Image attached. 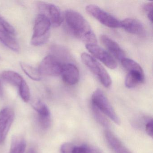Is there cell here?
<instances>
[{"instance_id":"cell-10","label":"cell","mask_w":153,"mask_h":153,"mask_svg":"<svg viewBox=\"0 0 153 153\" xmlns=\"http://www.w3.org/2000/svg\"><path fill=\"white\" fill-rule=\"evenodd\" d=\"M121 27L126 32L138 36H144L146 30L144 25L140 21L132 18H128L121 21Z\"/></svg>"},{"instance_id":"cell-21","label":"cell","mask_w":153,"mask_h":153,"mask_svg":"<svg viewBox=\"0 0 153 153\" xmlns=\"http://www.w3.org/2000/svg\"><path fill=\"white\" fill-rule=\"evenodd\" d=\"M91 106H92V110L93 114H94V117L95 118L96 120L102 126H104L105 128L109 127V123L108 120L102 114L101 112L94 105H92Z\"/></svg>"},{"instance_id":"cell-16","label":"cell","mask_w":153,"mask_h":153,"mask_svg":"<svg viewBox=\"0 0 153 153\" xmlns=\"http://www.w3.org/2000/svg\"><path fill=\"white\" fill-rule=\"evenodd\" d=\"M26 148L25 140L22 136L15 135L11 140L10 153H24Z\"/></svg>"},{"instance_id":"cell-23","label":"cell","mask_w":153,"mask_h":153,"mask_svg":"<svg viewBox=\"0 0 153 153\" xmlns=\"http://www.w3.org/2000/svg\"><path fill=\"white\" fill-rule=\"evenodd\" d=\"M0 25L2 27L3 30L7 32L10 34H14L16 33L15 28L10 24L5 19L3 18L0 15Z\"/></svg>"},{"instance_id":"cell-7","label":"cell","mask_w":153,"mask_h":153,"mask_svg":"<svg viewBox=\"0 0 153 153\" xmlns=\"http://www.w3.org/2000/svg\"><path fill=\"white\" fill-rule=\"evenodd\" d=\"M38 8L40 14L46 16L51 22L52 26L57 27L63 22V17L60 10L52 4L44 2H40Z\"/></svg>"},{"instance_id":"cell-15","label":"cell","mask_w":153,"mask_h":153,"mask_svg":"<svg viewBox=\"0 0 153 153\" xmlns=\"http://www.w3.org/2000/svg\"><path fill=\"white\" fill-rule=\"evenodd\" d=\"M10 35L3 29L0 28V41L10 50L15 52H18L19 51V45Z\"/></svg>"},{"instance_id":"cell-26","label":"cell","mask_w":153,"mask_h":153,"mask_svg":"<svg viewBox=\"0 0 153 153\" xmlns=\"http://www.w3.org/2000/svg\"><path fill=\"white\" fill-rule=\"evenodd\" d=\"M153 120L151 119V120H149L146 125V132L147 134L149 136L151 137H153Z\"/></svg>"},{"instance_id":"cell-20","label":"cell","mask_w":153,"mask_h":153,"mask_svg":"<svg viewBox=\"0 0 153 153\" xmlns=\"http://www.w3.org/2000/svg\"><path fill=\"white\" fill-rule=\"evenodd\" d=\"M19 94L21 98L24 102H27L30 100L31 93H30L29 87L25 80L19 86Z\"/></svg>"},{"instance_id":"cell-5","label":"cell","mask_w":153,"mask_h":153,"mask_svg":"<svg viewBox=\"0 0 153 153\" xmlns=\"http://www.w3.org/2000/svg\"><path fill=\"white\" fill-rule=\"evenodd\" d=\"M86 12L105 26L111 28H120L121 21L95 5H89L86 7Z\"/></svg>"},{"instance_id":"cell-4","label":"cell","mask_w":153,"mask_h":153,"mask_svg":"<svg viewBox=\"0 0 153 153\" xmlns=\"http://www.w3.org/2000/svg\"><path fill=\"white\" fill-rule=\"evenodd\" d=\"M91 104L101 112L108 116L114 123L120 124V121L119 117L114 111L109 100L101 89H96L93 93L91 98Z\"/></svg>"},{"instance_id":"cell-27","label":"cell","mask_w":153,"mask_h":153,"mask_svg":"<svg viewBox=\"0 0 153 153\" xmlns=\"http://www.w3.org/2000/svg\"><path fill=\"white\" fill-rule=\"evenodd\" d=\"M27 153H36V152L34 149L30 148V149H28Z\"/></svg>"},{"instance_id":"cell-12","label":"cell","mask_w":153,"mask_h":153,"mask_svg":"<svg viewBox=\"0 0 153 153\" xmlns=\"http://www.w3.org/2000/svg\"><path fill=\"white\" fill-rule=\"evenodd\" d=\"M100 41L104 46L116 59L121 61L125 57V53L117 43L104 35L100 36Z\"/></svg>"},{"instance_id":"cell-11","label":"cell","mask_w":153,"mask_h":153,"mask_svg":"<svg viewBox=\"0 0 153 153\" xmlns=\"http://www.w3.org/2000/svg\"><path fill=\"white\" fill-rule=\"evenodd\" d=\"M61 75L63 81L70 85H75L79 80V73L78 69L72 63L64 64Z\"/></svg>"},{"instance_id":"cell-18","label":"cell","mask_w":153,"mask_h":153,"mask_svg":"<svg viewBox=\"0 0 153 153\" xmlns=\"http://www.w3.org/2000/svg\"><path fill=\"white\" fill-rule=\"evenodd\" d=\"M20 66L22 70L31 79L35 81L41 80L42 76L38 69L24 62H20Z\"/></svg>"},{"instance_id":"cell-14","label":"cell","mask_w":153,"mask_h":153,"mask_svg":"<svg viewBox=\"0 0 153 153\" xmlns=\"http://www.w3.org/2000/svg\"><path fill=\"white\" fill-rule=\"evenodd\" d=\"M125 80V86L128 88H134L144 82L145 75L143 70H132L128 71Z\"/></svg>"},{"instance_id":"cell-8","label":"cell","mask_w":153,"mask_h":153,"mask_svg":"<svg viewBox=\"0 0 153 153\" xmlns=\"http://www.w3.org/2000/svg\"><path fill=\"white\" fill-rule=\"evenodd\" d=\"M86 48L94 57L109 68L114 69L117 68V62L113 57L96 44H87Z\"/></svg>"},{"instance_id":"cell-25","label":"cell","mask_w":153,"mask_h":153,"mask_svg":"<svg viewBox=\"0 0 153 153\" xmlns=\"http://www.w3.org/2000/svg\"><path fill=\"white\" fill-rule=\"evenodd\" d=\"M75 146L71 143H65L62 144L61 147L62 153H73Z\"/></svg>"},{"instance_id":"cell-19","label":"cell","mask_w":153,"mask_h":153,"mask_svg":"<svg viewBox=\"0 0 153 153\" xmlns=\"http://www.w3.org/2000/svg\"><path fill=\"white\" fill-rule=\"evenodd\" d=\"M34 109L38 112L39 117H51V112L47 105L40 100H36L33 102Z\"/></svg>"},{"instance_id":"cell-3","label":"cell","mask_w":153,"mask_h":153,"mask_svg":"<svg viewBox=\"0 0 153 153\" xmlns=\"http://www.w3.org/2000/svg\"><path fill=\"white\" fill-rule=\"evenodd\" d=\"M81 59L82 62L96 76L105 87L109 88L111 86L112 80L110 75L97 60L86 53H82Z\"/></svg>"},{"instance_id":"cell-2","label":"cell","mask_w":153,"mask_h":153,"mask_svg":"<svg viewBox=\"0 0 153 153\" xmlns=\"http://www.w3.org/2000/svg\"><path fill=\"white\" fill-rule=\"evenodd\" d=\"M51 26L49 19L44 15L39 14L35 21L31 43L34 46H40L49 39Z\"/></svg>"},{"instance_id":"cell-24","label":"cell","mask_w":153,"mask_h":153,"mask_svg":"<svg viewBox=\"0 0 153 153\" xmlns=\"http://www.w3.org/2000/svg\"><path fill=\"white\" fill-rule=\"evenodd\" d=\"M153 2L146 3L143 7V9L144 11L147 13L148 18L151 23H152V19H153Z\"/></svg>"},{"instance_id":"cell-1","label":"cell","mask_w":153,"mask_h":153,"mask_svg":"<svg viewBox=\"0 0 153 153\" xmlns=\"http://www.w3.org/2000/svg\"><path fill=\"white\" fill-rule=\"evenodd\" d=\"M65 19L67 27L74 36L87 44L97 43L95 35L89 23L81 14L74 10H67Z\"/></svg>"},{"instance_id":"cell-22","label":"cell","mask_w":153,"mask_h":153,"mask_svg":"<svg viewBox=\"0 0 153 153\" xmlns=\"http://www.w3.org/2000/svg\"><path fill=\"white\" fill-rule=\"evenodd\" d=\"M73 153H102V151L94 147L88 145H82L80 146H75Z\"/></svg>"},{"instance_id":"cell-13","label":"cell","mask_w":153,"mask_h":153,"mask_svg":"<svg viewBox=\"0 0 153 153\" xmlns=\"http://www.w3.org/2000/svg\"><path fill=\"white\" fill-rule=\"evenodd\" d=\"M105 139L110 147L115 153H131L122 142L109 130L105 131Z\"/></svg>"},{"instance_id":"cell-28","label":"cell","mask_w":153,"mask_h":153,"mask_svg":"<svg viewBox=\"0 0 153 153\" xmlns=\"http://www.w3.org/2000/svg\"><path fill=\"white\" fill-rule=\"evenodd\" d=\"M2 94H3V88L1 84L0 83V96H2Z\"/></svg>"},{"instance_id":"cell-6","label":"cell","mask_w":153,"mask_h":153,"mask_svg":"<svg viewBox=\"0 0 153 153\" xmlns=\"http://www.w3.org/2000/svg\"><path fill=\"white\" fill-rule=\"evenodd\" d=\"M63 65L59 59L52 54H50L42 60L38 70L42 76H57L61 74Z\"/></svg>"},{"instance_id":"cell-9","label":"cell","mask_w":153,"mask_h":153,"mask_svg":"<svg viewBox=\"0 0 153 153\" xmlns=\"http://www.w3.org/2000/svg\"><path fill=\"white\" fill-rule=\"evenodd\" d=\"M14 119L15 113L11 108L7 107L0 111V144L6 140Z\"/></svg>"},{"instance_id":"cell-17","label":"cell","mask_w":153,"mask_h":153,"mask_svg":"<svg viewBox=\"0 0 153 153\" xmlns=\"http://www.w3.org/2000/svg\"><path fill=\"white\" fill-rule=\"evenodd\" d=\"M1 77L7 83L18 87L24 80L21 75L11 71H3L1 74Z\"/></svg>"}]
</instances>
